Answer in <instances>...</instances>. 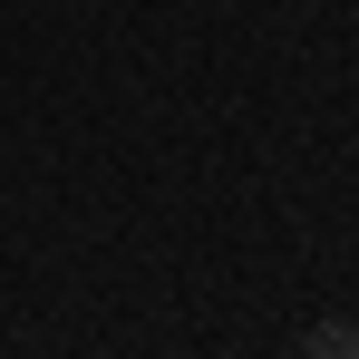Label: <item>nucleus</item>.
<instances>
[{
    "mask_svg": "<svg viewBox=\"0 0 359 359\" xmlns=\"http://www.w3.org/2000/svg\"><path fill=\"white\" fill-rule=\"evenodd\" d=\"M311 359H359V330L350 320H320V330H311Z\"/></svg>",
    "mask_w": 359,
    "mask_h": 359,
    "instance_id": "1",
    "label": "nucleus"
}]
</instances>
